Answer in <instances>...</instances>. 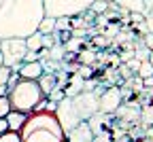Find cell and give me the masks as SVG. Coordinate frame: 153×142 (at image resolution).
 I'll use <instances>...</instances> for the list:
<instances>
[{"instance_id":"obj_16","label":"cell","mask_w":153,"mask_h":142,"mask_svg":"<svg viewBox=\"0 0 153 142\" xmlns=\"http://www.w3.org/2000/svg\"><path fill=\"white\" fill-rule=\"evenodd\" d=\"M26 47H28V51L43 49V34H41V32H32V34L26 38Z\"/></svg>"},{"instance_id":"obj_27","label":"cell","mask_w":153,"mask_h":142,"mask_svg":"<svg viewBox=\"0 0 153 142\" xmlns=\"http://www.w3.org/2000/svg\"><path fill=\"white\" fill-rule=\"evenodd\" d=\"M9 76H11V68L4 66V64H0V85H7Z\"/></svg>"},{"instance_id":"obj_8","label":"cell","mask_w":153,"mask_h":142,"mask_svg":"<svg viewBox=\"0 0 153 142\" xmlns=\"http://www.w3.org/2000/svg\"><path fill=\"white\" fill-rule=\"evenodd\" d=\"M123 102L121 98V89L119 87H106L104 91H100L98 95V110L104 115H113Z\"/></svg>"},{"instance_id":"obj_34","label":"cell","mask_w":153,"mask_h":142,"mask_svg":"<svg viewBox=\"0 0 153 142\" xmlns=\"http://www.w3.org/2000/svg\"><path fill=\"white\" fill-rule=\"evenodd\" d=\"M143 4H145V11H143V15L153 11V0H143Z\"/></svg>"},{"instance_id":"obj_38","label":"cell","mask_w":153,"mask_h":142,"mask_svg":"<svg viewBox=\"0 0 153 142\" xmlns=\"http://www.w3.org/2000/svg\"><path fill=\"white\" fill-rule=\"evenodd\" d=\"M102 2H113V0H102Z\"/></svg>"},{"instance_id":"obj_32","label":"cell","mask_w":153,"mask_h":142,"mask_svg":"<svg viewBox=\"0 0 153 142\" xmlns=\"http://www.w3.org/2000/svg\"><path fill=\"white\" fill-rule=\"evenodd\" d=\"M38 59V51H28L26 57H24V62H36Z\"/></svg>"},{"instance_id":"obj_15","label":"cell","mask_w":153,"mask_h":142,"mask_svg":"<svg viewBox=\"0 0 153 142\" xmlns=\"http://www.w3.org/2000/svg\"><path fill=\"white\" fill-rule=\"evenodd\" d=\"M36 32H41V34H53V32H55V17L45 15V17L41 19V24H38Z\"/></svg>"},{"instance_id":"obj_26","label":"cell","mask_w":153,"mask_h":142,"mask_svg":"<svg viewBox=\"0 0 153 142\" xmlns=\"http://www.w3.org/2000/svg\"><path fill=\"white\" fill-rule=\"evenodd\" d=\"M149 49L147 47H138V49H134V59H138V62H145V59H149Z\"/></svg>"},{"instance_id":"obj_21","label":"cell","mask_w":153,"mask_h":142,"mask_svg":"<svg viewBox=\"0 0 153 142\" xmlns=\"http://www.w3.org/2000/svg\"><path fill=\"white\" fill-rule=\"evenodd\" d=\"M76 57H79V62H81V64L91 66V62L96 59V53H94V51H79V53H76Z\"/></svg>"},{"instance_id":"obj_36","label":"cell","mask_w":153,"mask_h":142,"mask_svg":"<svg viewBox=\"0 0 153 142\" xmlns=\"http://www.w3.org/2000/svg\"><path fill=\"white\" fill-rule=\"evenodd\" d=\"M9 93V87L7 85H0V95H7Z\"/></svg>"},{"instance_id":"obj_12","label":"cell","mask_w":153,"mask_h":142,"mask_svg":"<svg viewBox=\"0 0 153 142\" xmlns=\"http://www.w3.org/2000/svg\"><path fill=\"white\" fill-rule=\"evenodd\" d=\"M4 119H7V123H9V129H11V132H19V129L24 127L26 119H28V112H22V110H13V108H11V112H9Z\"/></svg>"},{"instance_id":"obj_39","label":"cell","mask_w":153,"mask_h":142,"mask_svg":"<svg viewBox=\"0 0 153 142\" xmlns=\"http://www.w3.org/2000/svg\"><path fill=\"white\" fill-rule=\"evenodd\" d=\"M0 64H2V57H0Z\"/></svg>"},{"instance_id":"obj_11","label":"cell","mask_w":153,"mask_h":142,"mask_svg":"<svg viewBox=\"0 0 153 142\" xmlns=\"http://www.w3.org/2000/svg\"><path fill=\"white\" fill-rule=\"evenodd\" d=\"M83 89H85V78L79 76L76 72L68 74V83H66V87H64V95H66V98H72V95H76V93H81Z\"/></svg>"},{"instance_id":"obj_22","label":"cell","mask_w":153,"mask_h":142,"mask_svg":"<svg viewBox=\"0 0 153 142\" xmlns=\"http://www.w3.org/2000/svg\"><path fill=\"white\" fill-rule=\"evenodd\" d=\"M0 142H22V136H19V132H4L0 134Z\"/></svg>"},{"instance_id":"obj_6","label":"cell","mask_w":153,"mask_h":142,"mask_svg":"<svg viewBox=\"0 0 153 142\" xmlns=\"http://www.w3.org/2000/svg\"><path fill=\"white\" fill-rule=\"evenodd\" d=\"M98 95H100V91H96V89H91V91L83 89L81 93L72 95V104L79 110L81 121H87L89 117H94L98 112Z\"/></svg>"},{"instance_id":"obj_20","label":"cell","mask_w":153,"mask_h":142,"mask_svg":"<svg viewBox=\"0 0 153 142\" xmlns=\"http://www.w3.org/2000/svg\"><path fill=\"white\" fill-rule=\"evenodd\" d=\"M138 76H140V78L153 76V66L149 64V59H145V62H140V66H138Z\"/></svg>"},{"instance_id":"obj_4","label":"cell","mask_w":153,"mask_h":142,"mask_svg":"<svg viewBox=\"0 0 153 142\" xmlns=\"http://www.w3.org/2000/svg\"><path fill=\"white\" fill-rule=\"evenodd\" d=\"M26 53H28L26 38H2L0 40V57H2V64L9 66L13 72L19 70Z\"/></svg>"},{"instance_id":"obj_33","label":"cell","mask_w":153,"mask_h":142,"mask_svg":"<svg viewBox=\"0 0 153 142\" xmlns=\"http://www.w3.org/2000/svg\"><path fill=\"white\" fill-rule=\"evenodd\" d=\"M128 15H130V19H132L134 24H140L143 19H145V15H143V13H128Z\"/></svg>"},{"instance_id":"obj_13","label":"cell","mask_w":153,"mask_h":142,"mask_svg":"<svg viewBox=\"0 0 153 142\" xmlns=\"http://www.w3.org/2000/svg\"><path fill=\"white\" fill-rule=\"evenodd\" d=\"M38 87H41L43 95H49L55 87H57V78L53 72H43L41 76H38Z\"/></svg>"},{"instance_id":"obj_29","label":"cell","mask_w":153,"mask_h":142,"mask_svg":"<svg viewBox=\"0 0 153 142\" xmlns=\"http://www.w3.org/2000/svg\"><path fill=\"white\" fill-rule=\"evenodd\" d=\"M53 45H55L53 34H43V47H45V49H51Z\"/></svg>"},{"instance_id":"obj_7","label":"cell","mask_w":153,"mask_h":142,"mask_svg":"<svg viewBox=\"0 0 153 142\" xmlns=\"http://www.w3.org/2000/svg\"><path fill=\"white\" fill-rule=\"evenodd\" d=\"M55 117L60 121V125L64 132H70L76 123H81V117H79V110L74 108L72 104V98H62L55 106Z\"/></svg>"},{"instance_id":"obj_28","label":"cell","mask_w":153,"mask_h":142,"mask_svg":"<svg viewBox=\"0 0 153 142\" xmlns=\"http://www.w3.org/2000/svg\"><path fill=\"white\" fill-rule=\"evenodd\" d=\"M140 117H143V123H145V125H153V108L140 110Z\"/></svg>"},{"instance_id":"obj_30","label":"cell","mask_w":153,"mask_h":142,"mask_svg":"<svg viewBox=\"0 0 153 142\" xmlns=\"http://www.w3.org/2000/svg\"><path fill=\"white\" fill-rule=\"evenodd\" d=\"M145 26H147V32H153V11L145 13Z\"/></svg>"},{"instance_id":"obj_17","label":"cell","mask_w":153,"mask_h":142,"mask_svg":"<svg viewBox=\"0 0 153 142\" xmlns=\"http://www.w3.org/2000/svg\"><path fill=\"white\" fill-rule=\"evenodd\" d=\"M81 47H83V40H81L79 36H72V38H68L66 43H64V49H66L68 53H79Z\"/></svg>"},{"instance_id":"obj_3","label":"cell","mask_w":153,"mask_h":142,"mask_svg":"<svg viewBox=\"0 0 153 142\" xmlns=\"http://www.w3.org/2000/svg\"><path fill=\"white\" fill-rule=\"evenodd\" d=\"M7 98L11 100V108H13V110L32 112L45 95H43L41 87H38V81L22 78V76H19V81L9 89Z\"/></svg>"},{"instance_id":"obj_24","label":"cell","mask_w":153,"mask_h":142,"mask_svg":"<svg viewBox=\"0 0 153 142\" xmlns=\"http://www.w3.org/2000/svg\"><path fill=\"white\" fill-rule=\"evenodd\" d=\"M55 30H70V17H55Z\"/></svg>"},{"instance_id":"obj_35","label":"cell","mask_w":153,"mask_h":142,"mask_svg":"<svg viewBox=\"0 0 153 142\" xmlns=\"http://www.w3.org/2000/svg\"><path fill=\"white\" fill-rule=\"evenodd\" d=\"M4 132H9V123L4 117H0V134H4Z\"/></svg>"},{"instance_id":"obj_40","label":"cell","mask_w":153,"mask_h":142,"mask_svg":"<svg viewBox=\"0 0 153 142\" xmlns=\"http://www.w3.org/2000/svg\"><path fill=\"white\" fill-rule=\"evenodd\" d=\"M64 142H68V140H64Z\"/></svg>"},{"instance_id":"obj_10","label":"cell","mask_w":153,"mask_h":142,"mask_svg":"<svg viewBox=\"0 0 153 142\" xmlns=\"http://www.w3.org/2000/svg\"><path fill=\"white\" fill-rule=\"evenodd\" d=\"M19 76L22 78H32V81H38V76L43 74V66L41 62H22V66H19Z\"/></svg>"},{"instance_id":"obj_1","label":"cell","mask_w":153,"mask_h":142,"mask_svg":"<svg viewBox=\"0 0 153 142\" xmlns=\"http://www.w3.org/2000/svg\"><path fill=\"white\" fill-rule=\"evenodd\" d=\"M43 17V0H0V40L28 38Z\"/></svg>"},{"instance_id":"obj_9","label":"cell","mask_w":153,"mask_h":142,"mask_svg":"<svg viewBox=\"0 0 153 142\" xmlns=\"http://www.w3.org/2000/svg\"><path fill=\"white\" fill-rule=\"evenodd\" d=\"M66 140L68 142H91L94 132H91L87 121H81V123H76L70 132H66Z\"/></svg>"},{"instance_id":"obj_31","label":"cell","mask_w":153,"mask_h":142,"mask_svg":"<svg viewBox=\"0 0 153 142\" xmlns=\"http://www.w3.org/2000/svg\"><path fill=\"white\" fill-rule=\"evenodd\" d=\"M145 47L149 51H153V32H147L145 34Z\"/></svg>"},{"instance_id":"obj_18","label":"cell","mask_w":153,"mask_h":142,"mask_svg":"<svg viewBox=\"0 0 153 142\" xmlns=\"http://www.w3.org/2000/svg\"><path fill=\"white\" fill-rule=\"evenodd\" d=\"M64 55H66V49H64V45H60V43H55V45L49 49V59L62 62V59H64Z\"/></svg>"},{"instance_id":"obj_23","label":"cell","mask_w":153,"mask_h":142,"mask_svg":"<svg viewBox=\"0 0 153 142\" xmlns=\"http://www.w3.org/2000/svg\"><path fill=\"white\" fill-rule=\"evenodd\" d=\"M11 112V100L7 95H0V117H7Z\"/></svg>"},{"instance_id":"obj_5","label":"cell","mask_w":153,"mask_h":142,"mask_svg":"<svg viewBox=\"0 0 153 142\" xmlns=\"http://www.w3.org/2000/svg\"><path fill=\"white\" fill-rule=\"evenodd\" d=\"M94 0H43L45 15L49 17H74L89 9Z\"/></svg>"},{"instance_id":"obj_37","label":"cell","mask_w":153,"mask_h":142,"mask_svg":"<svg viewBox=\"0 0 153 142\" xmlns=\"http://www.w3.org/2000/svg\"><path fill=\"white\" fill-rule=\"evenodd\" d=\"M149 64H151V66H153V51H151V53H149Z\"/></svg>"},{"instance_id":"obj_25","label":"cell","mask_w":153,"mask_h":142,"mask_svg":"<svg viewBox=\"0 0 153 142\" xmlns=\"http://www.w3.org/2000/svg\"><path fill=\"white\" fill-rule=\"evenodd\" d=\"M91 72H94V66H87V64H79V68H76V74L83 78H91Z\"/></svg>"},{"instance_id":"obj_14","label":"cell","mask_w":153,"mask_h":142,"mask_svg":"<svg viewBox=\"0 0 153 142\" xmlns=\"http://www.w3.org/2000/svg\"><path fill=\"white\" fill-rule=\"evenodd\" d=\"M117 7H121L123 11L128 13H143L145 11V4H143V0H113Z\"/></svg>"},{"instance_id":"obj_19","label":"cell","mask_w":153,"mask_h":142,"mask_svg":"<svg viewBox=\"0 0 153 142\" xmlns=\"http://www.w3.org/2000/svg\"><path fill=\"white\" fill-rule=\"evenodd\" d=\"M89 11H91V13L102 15V13H106V11H108V2H102V0H94V2L89 4Z\"/></svg>"},{"instance_id":"obj_2","label":"cell","mask_w":153,"mask_h":142,"mask_svg":"<svg viewBox=\"0 0 153 142\" xmlns=\"http://www.w3.org/2000/svg\"><path fill=\"white\" fill-rule=\"evenodd\" d=\"M22 142H64L66 132L62 129L55 112L49 110H32L24 127L19 129Z\"/></svg>"}]
</instances>
